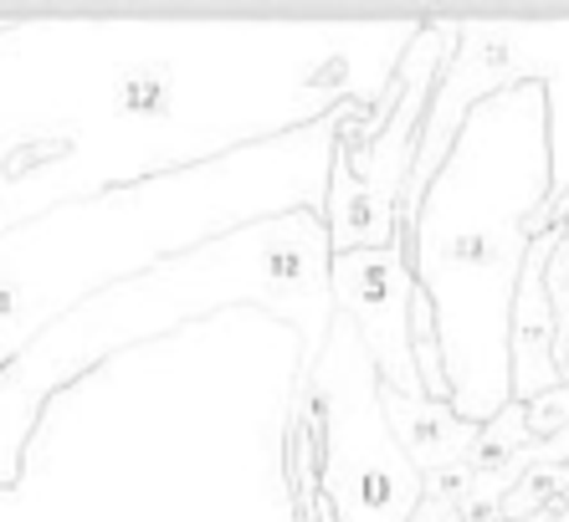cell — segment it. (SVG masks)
Here are the masks:
<instances>
[{"label": "cell", "mask_w": 569, "mask_h": 522, "mask_svg": "<svg viewBox=\"0 0 569 522\" xmlns=\"http://www.w3.org/2000/svg\"><path fill=\"white\" fill-rule=\"evenodd\" d=\"M359 103L313 113L211 159L164 164L98 195L47 205L0 231V374L37 333L93 292L154 272L159 261L206 247L267 215L329 200L333 154Z\"/></svg>", "instance_id": "cell-1"}, {"label": "cell", "mask_w": 569, "mask_h": 522, "mask_svg": "<svg viewBox=\"0 0 569 522\" xmlns=\"http://www.w3.org/2000/svg\"><path fill=\"white\" fill-rule=\"evenodd\" d=\"M549 195V88L518 82L472 108L416 210V288L437 313L451 410L477 425L513 405V298Z\"/></svg>", "instance_id": "cell-2"}, {"label": "cell", "mask_w": 569, "mask_h": 522, "mask_svg": "<svg viewBox=\"0 0 569 522\" xmlns=\"http://www.w3.org/2000/svg\"><path fill=\"white\" fill-rule=\"evenodd\" d=\"M226 308H262L288 328H298V339H303L298 379L313 374V364L329 349L333 318H339L333 241L323 210L303 205L226 231L206 247L159 261L154 272L93 292L67 318H57L47 333H37L16 353V364L0 374V492L21 482L31 435L67 384L93 374L113 353L170 339Z\"/></svg>", "instance_id": "cell-3"}, {"label": "cell", "mask_w": 569, "mask_h": 522, "mask_svg": "<svg viewBox=\"0 0 569 522\" xmlns=\"http://www.w3.org/2000/svg\"><path fill=\"white\" fill-rule=\"evenodd\" d=\"M451 52H457V21H421L400 67L385 82L380 108L375 113L359 108L349 118L339 154H333L329 200H323L333 257L396 247L406 235L400 231V205H406L426 113H431V98H437V82L447 72Z\"/></svg>", "instance_id": "cell-4"}, {"label": "cell", "mask_w": 569, "mask_h": 522, "mask_svg": "<svg viewBox=\"0 0 569 522\" xmlns=\"http://www.w3.org/2000/svg\"><path fill=\"white\" fill-rule=\"evenodd\" d=\"M380 390L385 379L355 318L339 313L323 359L292 390V400L313 415L323 445V482L339 522H411L426 502V476L390 431Z\"/></svg>", "instance_id": "cell-5"}, {"label": "cell", "mask_w": 569, "mask_h": 522, "mask_svg": "<svg viewBox=\"0 0 569 522\" xmlns=\"http://www.w3.org/2000/svg\"><path fill=\"white\" fill-rule=\"evenodd\" d=\"M518 82L549 88V144H555V200L569 195V21H457V52L437 82L431 113H426L416 174L406 184L400 231L411 235L431 180L441 174L451 144L477 103H488Z\"/></svg>", "instance_id": "cell-6"}, {"label": "cell", "mask_w": 569, "mask_h": 522, "mask_svg": "<svg viewBox=\"0 0 569 522\" xmlns=\"http://www.w3.org/2000/svg\"><path fill=\"white\" fill-rule=\"evenodd\" d=\"M416 298H421V288H416L411 267V235H400L396 247L333 257V308L355 318L385 390L421 400L426 384L421 364H416Z\"/></svg>", "instance_id": "cell-7"}, {"label": "cell", "mask_w": 569, "mask_h": 522, "mask_svg": "<svg viewBox=\"0 0 569 522\" xmlns=\"http://www.w3.org/2000/svg\"><path fill=\"white\" fill-rule=\"evenodd\" d=\"M559 225L555 231L533 235V251L523 261L518 277V298H513V400L533 405L539 394L565 384V364H559V318H555V298H549V257H555Z\"/></svg>", "instance_id": "cell-8"}, {"label": "cell", "mask_w": 569, "mask_h": 522, "mask_svg": "<svg viewBox=\"0 0 569 522\" xmlns=\"http://www.w3.org/2000/svg\"><path fill=\"white\" fill-rule=\"evenodd\" d=\"M380 400H385V415H390V431L406 445V456L416 461L421 476L472 461L482 425L457 415L451 400H426V394L411 400V394H400V390H380Z\"/></svg>", "instance_id": "cell-9"}, {"label": "cell", "mask_w": 569, "mask_h": 522, "mask_svg": "<svg viewBox=\"0 0 569 522\" xmlns=\"http://www.w3.org/2000/svg\"><path fill=\"white\" fill-rule=\"evenodd\" d=\"M282 476H288V502L298 522H339V508L323 482V445H318L313 415L298 400L288 410V431H282Z\"/></svg>", "instance_id": "cell-10"}, {"label": "cell", "mask_w": 569, "mask_h": 522, "mask_svg": "<svg viewBox=\"0 0 569 522\" xmlns=\"http://www.w3.org/2000/svg\"><path fill=\"white\" fill-rule=\"evenodd\" d=\"M569 508V461L555 466V461H539L518 476V486L503 502V522H529L539 512H559Z\"/></svg>", "instance_id": "cell-11"}, {"label": "cell", "mask_w": 569, "mask_h": 522, "mask_svg": "<svg viewBox=\"0 0 569 522\" xmlns=\"http://www.w3.org/2000/svg\"><path fill=\"white\" fill-rule=\"evenodd\" d=\"M549 298H555V318H559V364H565V349H569V221L559 225V241H555V257H549Z\"/></svg>", "instance_id": "cell-12"}, {"label": "cell", "mask_w": 569, "mask_h": 522, "mask_svg": "<svg viewBox=\"0 0 569 522\" xmlns=\"http://www.w3.org/2000/svg\"><path fill=\"white\" fill-rule=\"evenodd\" d=\"M529 431H533V441H549V435L569 431V379L529 405Z\"/></svg>", "instance_id": "cell-13"}, {"label": "cell", "mask_w": 569, "mask_h": 522, "mask_svg": "<svg viewBox=\"0 0 569 522\" xmlns=\"http://www.w3.org/2000/svg\"><path fill=\"white\" fill-rule=\"evenodd\" d=\"M472 492V461H462V466H447V471H431L426 476V496H441V502H462V496Z\"/></svg>", "instance_id": "cell-14"}, {"label": "cell", "mask_w": 569, "mask_h": 522, "mask_svg": "<svg viewBox=\"0 0 569 522\" xmlns=\"http://www.w3.org/2000/svg\"><path fill=\"white\" fill-rule=\"evenodd\" d=\"M411 522H467L462 512L451 508V502H441V496H426L421 508H416V518Z\"/></svg>", "instance_id": "cell-15"}, {"label": "cell", "mask_w": 569, "mask_h": 522, "mask_svg": "<svg viewBox=\"0 0 569 522\" xmlns=\"http://www.w3.org/2000/svg\"><path fill=\"white\" fill-rule=\"evenodd\" d=\"M529 522H569V508H559V512H539V518H529Z\"/></svg>", "instance_id": "cell-16"}, {"label": "cell", "mask_w": 569, "mask_h": 522, "mask_svg": "<svg viewBox=\"0 0 569 522\" xmlns=\"http://www.w3.org/2000/svg\"><path fill=\"white\" fill-rule=\"evenodd\" d=\"M565 374H569V349H565Z\"/></svg>", "instance_id": "cell-17"}, {"label": "cell", "mask_w": 569, "mask_h": 522, "mask_svg": "<svg viewBox=\"0 0 569 522\" xmlns=\"http://www.w3.org/2000/svg\"><path fill=\"white\" fill-rule=\"evenodd\" d=\"M0 31H6V27H0Z\"/></svg>", "instance_id": "cell-18"}]
</instances>
